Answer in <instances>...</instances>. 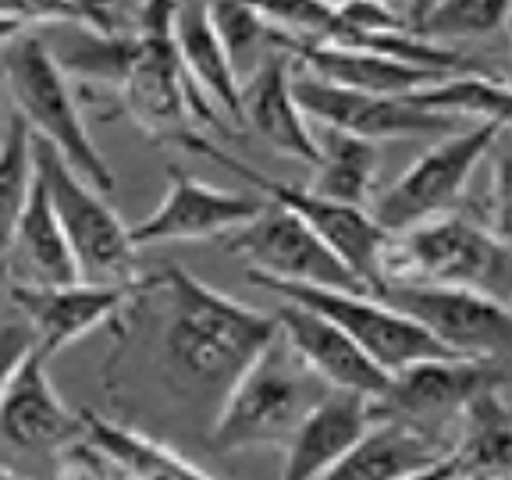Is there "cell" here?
<instances>
[{"mask_svg":"<svg viewBox=\"0 0 512 480\" xmlns=\"http://www.w3.org/2000/svg\"><path fill=\"white\" fill-rule=\"evenodd\" d=\"M512 0H434V8L420 22V36L434 43L448 40H488L509 25Z\"/></svg>","mask_w":512,"mask_h":480,"instance_id":"obj_29","label":"cell"},{"mask_svg":"<svg viewBox=\"0 0 512 480\" xmlns=\"http://www.w3.org/2000/svg\"><path fill=\"white\" fill-rule=\"evenodd\" d=\"M370 424H374V399H367L360 392L328 388L306 409L296 431L288 434V441L281 445L285 448L281 473L288 480L328 477L338 459L367 434Z\"/></svg>","mask_w":512,"mask_h":480,"instance_id":"obj_18","label":"cell"},{"mask_svg":"<svg viewBox=\"0 0 512 480\" xmlns=\"http://www.w3.org/2000/svg\"><path fill=\"white\" fill-rule=\"evenodd\" d=\"M82 434V416L64 406L50 384L47 360L29 349L0 395V463L8 456L54 459L57 448Z\"/></svg>","mask_w":512,"mask_h":480,"instance_id":"obj_15","label":"cell"},{"mask_svg":"<svg viewBox=\"0 0 512 480\" xmlns=\"http://www.w3.org/2000/svg\"><path fill=\"white\" fill-rule=\"evenodd\" d=\"M434 427L413 424L402 416H374L356 445L345 452L328 473L331 480H409L431 477L438 459L448 452L445 441H438Z\"/></svg>","mask_w":512,"mask_h":480,"instance_id":"obj_19","label":"cell"},{"mask_svg":"<svg viewBox=\"0 0 512 480\" xmlns=\"http://www.w3.org/2000/svg\"><path fill=\"white\" fill-rule=\"evenodd\" d=\"M82 8H89V11H96V15H104V18H111L114 22V15H111V0H79Z\"/></svg>","mask_w":512,"mask_h":480,"instance_id":"obj_35","label":"cell"},{"mask_svg":"<svg viewBox=\"0 0 512 480\" xmlns=\"http://www.w3.org/2000/svg\"><path fill=\"white\" fill-rule=\"evenodd\" d=\"M374 296L416 320L434 342L456 356L509 360L512 313L505 299L434 281H384L381 288H374Z\"/></svg>","mask_w":512,"mask_h":480,"instance_id":"obj_9","label":"cell"},{"mask_svg":"<svg viewBox=\"0 0 512 480\" xmlns=\"http://www.w3.org/2000/svg\"><path fill=\"white\" fill-rule=\"evenodd\" d=\"M18 36H25V29L18 22H11V18L0 15V47H11V43L18 40Z\"/></svg>","mask_w":512,"mask_h":480,"instance_id":"obj_34","label":"cell"},{"mask_svg":"<svg viewBox=\"0 0 512 480\" xmlns=\"http://www.w3.org/2000/svg\"><path fill=\"white\" fill-rule=\"evenodd\" d=\"M267 200L260 192L217 189L182 168H168V192L160 196L150 217L128 224V239L136 249L160 246V242H196L224 239L228 232L253 221Z\"/></svg>","mask_w":512,"mask_h":480,"instance_id":"obj_13","label":"cell"},{"mask_svg":"<svg viewBox=\"0 0 512 480\" xmlns=\"http://www.w3.org/2000/svg\"><path fill=\"white\" fill-rule=\"evenodd\" d=\"M274 320H278V331L288 342V349L296 352L328 388L360 392L367 399H381L384 395L392 374L377 367L335 320H328L324 313L310 310L303 303H292V299H281V306L274 310Z\"/></svg>","mask_w":512,"mask_h":480,"instance_id":"obj_16","label":"cell"},{"mask_svg":"<svg viewBox=\"0 0 512 480\" xmlns=\"http://www.w3.org/2000/svg\"><path fill=\"white\" fill-rule=\"evenodd\" d=\"M509 384L505 360H477V356H431L409 363L392 374L381 399H374V416H402L413 424L438 427L456 420L470 399L480 392Z\"/></svg>","mask_w":512,"mask_h":480,"instance_id":"obj_12","label":"cell"},{"mask_svg":"<svg viewBox=\"0 0 512 480\" xmlns=\"http://www.w3.org/2000/svg\"><path fill=\"white\" fill-rule=\"evenodd\" d=\"M32 157L50 210L75 253L79 278L96 285H132L139 278L136 246L128 239V224L111 207V196L93 189L54 146L36 136H32Z\"/></svg>","mask_w":512,"mask_h":480,"instance_id":"obj_5","label":"cell"},{"mask_svg":"<svg viewBox=\"0 0 512 480\" xmlns=\"http://www.w3.org/2000/svg\"><path fill=\"white\" fill-rule=\"evenodd\" d=\"M57 36H40L47 54L64 72V79L86 82L96 93H111L118 107V89L136 61L139 36L96 25H50Z\"/></svg>","mask_w":512,"mask_h":480,"instance_id":"obj_24","label":"cell"},{"mask_svg":"<svg viewBox=\"0 0 512 480\" xmlns=\"http://www.w3.org/2000/svg\"><path fill=\"white\" fill-rule=\"evenodd\" d=\"M292 93L303 107L306 121L313 125L342 128L352 136L374 139H438L456 132V121L416 107L409 96H377L356 93V89L331 86L292 61Z\"/></svg>","mask_w":512,"mask_h":480,"instance_id":"obj_11","label":"cell"},{"mask_svg":"<svg viewBox=\"0 0 512 480\" xmlns=\"http://www.w3.org/2000/svg\"><path fill=\"white\" fill-rule=\"evenodd\" d=\"M406 96L416 107L452 121H509V82L502 75H491L488 68L441 75L438 82L413 89Z\"/></svg>","mask_w":512,"mask_h":480,"instance_id":"obj_27","label":"cell"},{"mask_svg":"<svg viewBox=\"0 0 512 480\" xmlns=\"http://www.w3.org/2000/svg\"><path fill=\"white\" fill-rule=\"evenodd\" d=\"M171 40H175L182 72L210 104L228 114V125L239 132V75H235L228 50L217 40L207 15V0H178L171 15Z\"/></svg>","mask_w":512,"mask_h":480,"instance_id":"obj_23","label":"cell"},{"mask_svg":"<svg viewBox=\"0 0 512 480\" xmlns=\"http://www.w3.org/2000/svg\"><path fill=\"white\" fill-rule=\"evenodd\" d=\"M310 128L313 143H317V160H313V178L306 189H313L317 196H328L335 203H349V207H370L381 146L374 139L342 132V128Z\"/></svg>","mask_w":512,"mask_h":480,"instance_id":"obj_26","label":"cell"},{"mask_svg":"<svg viewBox=\"0 0 512 480\" xmlns=\"http://www.w3.org/2000/svg\"><path fill=\"white\" fill-rule=\"evenodd\" d=\"M463 441L448 445L431 477H509L512 473V413L509 384L480 392L456 416Z\"/></svg>","mask_w":512,"mask_h":480,"instance_id":"obj_22","label":"cell"},{"mask_svg":"<svg viewBox=\"0 0 512 480\" xmlns=\"http://www.w3.org/2000/svg\"><path fill=\"white\" fill-rule=\"evenodd\" d=\"M328 392L296 352L288 349L281 331L228 388L210 424V445L217 452L285 445L288 434L306 416V409Z\"/></svg>","mask_w":512,"mask_h":480,"instance_id":"obj_3","label":"cell"},{"mask_svg":"<svg viewBox=\"0 0 512 480\" xmlns=\"http://www.w3.org/2000/svg\"><path fill=\"white\" fill-rule=\"evenodd\" d=\"M239 125L253 128L274 153L313 164V128L292 93V54L274 50L239 82Z\"/></svg>","mask_w":512,"mask_h":480,"instance_id":"obj_17","label":"cell"},{"mask_svg":"<svg viewBox=\"0 0 512 480\" xmlns=\"http://www.w3.org/2000/svg\"><path fill=\"white\" fill-rule=\"evenodd\" d=\"M509 128L495 139L491 153L484 157L488 164V185H484V228H491L495 235L509 239Z\"/></svg>","mask_w":512,"mask_h":480,"instance_id":"obj_31","label":"cell"},{"mask_svg":"<svg viewBox=\"0 0 512 480\" xmlns=\"http://www.w3.org/2000/svg\"><path fill=\"white\" fill-rule=\"evenodd\" d=\"M178 143L189 146V150L200 153V157L214 160V164H221L224 171L242 175L267 203L292 210L299 221L310 224L313 232L342 256V264L367 288L381 285V253H384V246H388V239H392V232H384L381 224L370 217L367 207L335 203V200H328V196H317L313 189H299V185H288V182H281V178L264 175V171H256L253 164H246V160L232 157L228 150L214 146L210 139H203L196 128L185 132Z\"/></svg>","mask_w":512,"mask_h":480,"instance_id":"obj_7","label":"cell"},{"mask_svg":"<svg viewBox=\"0 0 512 480\" xmlns=\"http://www.w3.org/2000/svg\"><path fill=\"white\" fill-rule=\"evenodd\" d=\"M36 182V157H32V128L22 114H11L4 143H0V253L8 246L15 221L29 203Z\"/></svg>","mask_w":512,"mask_h":480,"instance_id":"obj_28","label":"cell"},{"mask_svg":"<svg viewBox=\"0 0 512 480\" xmlns=\"http://www.w3.org/2000/svg\"><path fill=\"white\" fill-rule=\"evenodd\" d=\"M32 349V331L22 317L18 320H4L0 324V395L8 388L11 374L18 370V363L29 356Z\"/></svg>","mask_w":512,"mask_h":480,"instance_id":"obj_32","label":"cell"},{"mask_svg":"<svg viewBox=\"0 0 512 480\" xmlns=\"http://www.w3.org/2000/svg\"><path fill=\"white\" fill-rule=\"evenodd\" d=\"M256 288H267L274 296L303 303L310 310L324 313L335 320L338 328L367 352L377 367L388 374H399L402 367L431 356H456L441 342H434L416 320L388 306L381 296H374L370 288H324V285H303V281H278V278H260V274H246Z\"/></svg>","mask_w":512,"mask_h":480,"instance_id":"obj_8","label":"cell"},{"mask_svg":"<svg viewBox=\"0 0 512 480\" xmlns=\"http://www.w3.org/2000/svg\"><path fill=\"white\" fill-rule=\"evenodd\" d=\"M285 54L299 68H306L317 79L331 86L356 89V93H377V96H406L420 86H431L441 75L452 72H431L416 64L395 61V57L374 54L363 47H342V43H288Z\"/></svg>","mask_w":512,"mask_h":480,"instance_id":"obj_20","label":"cell"},{"mask_svg":"<svg viewBox=\"0 0 512 480\" xmlns=\"http://www.w3.org/2000/svg\"><path fill=\"white\" fill-rule=\"evenodd\" d=\"M139 281V278H136ZM132 285H96V281H72V285H11V303L18 317L29 324L32 349L43 360L64 352L96 328H114L132 299Z\"/></svg>","mask_w":512,"mask_h":480,"instance_id":"obj_14","label":"cell"},{"mask_svg":"<svg viewBox=\"0 0 512 480\" xmlns=\"http://www.w3.org/2000/svg\"><path fill=\"white\" fill-rule=\"evenodd\" d=\"M139 299L160 317L157 367L168 392L210 413L278 335L274 313L224 296L185 267L139 278Z\"/></svg>","mask_w":512,"mask_h":480,"instance_id":"obj_1","label":"cell"},{"mask_svg":"<svg viewBox=\"0 0 512 480\" xmlns=\"http://www.w3.org/2000/svg\"><path fill=\"white\" fill-rule=\"evenodd\" d=\"M0 72L11 89L15 111L32 128V136L54 146L93 189L114 196V189H118L114 168L89 136L86 114L75 100L72 79H64V72L47 54L40 36H18L0 64Z\"/></svg>","mask_w":512,"mask_h":480,"instance_id":"obj_4","label":"cell"},{"mask_svg":"<svg viewBox=\"0 0 512 480\" xmlns=\"http://www.w3.org/2000/svg\"><path fill=\"white\" fill-rule=\"evenodd\" d=\"M0 79H4V72H0Z\"/></svg>","mask_w":512,"mask_h":480,"instance_id":"obj_36","label":"cell"},{"mask_svg":"<svg viewBox=\"0 0 512 480\" xmlns=\"http://www.w3.org/2000/svg\"><path fill=\"white\" fill-rule=\"evenodd\" d=\"M221 249L246 260V274H260V278L303 281V285L324 288H367L310 224L274 203H267L249 224L224 235Z\"/></svg>","mask_w":512,"mask_h":480,"instance_id":"obj_10","label":"cell"},{"mask_svg":"<svg viewBox=\"0 0 512 480\" xmlns=\"http://www.w3.org/2000/svg\"><path fill=\"white\" fill-rule=\"evenodd\" d=\"M0 260H4V271L11 274V285H72V281H82L75 253L64 239L54 210H50L40 178L32 182L29 203L15 221V232H11Z\"/></svg>","mask_w":512,"mask_h":480,"instance_id":"obj_21","label":"cell"},{"mask_svg":"<svg viewBox=\"0 0 512 480\" xmlns=\"http://www.w3.org/2000/svg\"><path fill=\"white\" fill-rule=\"evenodd\" d=\"M505 128H509V121H473L470 128H456V132L438 136V143L420 153L388 189L370 196V217L384 232L395 235L427 221V217L456 210L473 171L484 164V157Z\"/></svg>","mask_w":512,"mask_h":480,"instance_id":"obj_6","label":"cell"},{"mask_svg":"<svg viewBox=\"0 0 512 480\" xmlns=\"http://www.w3.org/2000/svg\"><path fill=\"white\" fill-rule=\"evenodd\" d=\"M0 15L29 29H50V25H96V29H118L111 18L82 8L79 0H0Z\"/></svg>","mask_w":512,"mask_h":480,"instance_id":"obj_30","label":"cell"},{"mask_svg":"<svg viewBox=\"0 0 512 480\" xmlns=\"http://www.w3.org/2000/svg\"><path fill=\"white\" fill-rule=\"evenodd\" d=\"M434 8V0H406V22H409V29H420V22L427 18V11Z\"/></svg>","mask_w":512,"mask_h":480,"instance_id":"obj_33","label":"cell"},{"mask_svg":"<svg viewBox=\"0 0 512 480\" xmlns=\"http://www.w3.org/2000/svg\"><path fill=\"white\" fill-rule=\"evenodd\" d=\"M82 434L93 441L111 466L118 470V477H136V480H207L210 470H203L200 463H192L189 456H182L178 448L164 445V441L150 438V434L125 427L111 416H100L93 409H82Z\"/></svg>","mask_w":512,"mask_h":480,"instance_id":"obj_25","label":"cell"},{"mask_svg":"<svg viewBox=\"0 0 512 480\" xmlns=\"http://www.w3.org/2000/svg\"><path fill=\"white\" fill-rule=\"evenodd\" d=\"M384 281H434V285L477 288L509 303L512 249L509 239L495 235L480 221L448 210L388 239L381 253V285Z\"/></svg>","mask_w":512,"mask_h":480,"instance_id":"obj_2","label":"cell"},{"mask_svg":"<svg viewBox=\"0 0 512 480\" xmlns=\"http://www.w3.org/2000/svg\"><path fill=\"white\" fill-rule=\"evenodd\" d=\"M388 4H392V0H388Z\"/></svg>","mask_w":512,"mask_h":480,"instance_id":"obj_37","label":"cell"}]
</instances>
